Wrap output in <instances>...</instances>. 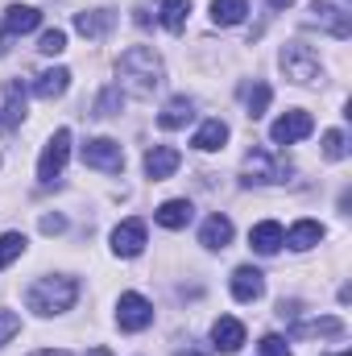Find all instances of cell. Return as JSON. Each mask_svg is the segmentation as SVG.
Wrapping results in <instances>:
<instances>
[{"instance_id":"6da1fadb","label":"cell","mask_w":352,"mask_h":356,"mask_svg":"<svg viewBox=\"0 0 352 356\" xmlns=\"http://www.w3.org/2000/svg\"><path fill=\"white\" fill-rule=\"evenodd\" d=\"M116 71H120V83L133 91V95H150V91L162 83V58H158L150 46L125 50L120 63H116Z\"/></svg>"},{"instance_id":"7a4b0ae2","label":"cell","mask_w":352,"mask_h":356,"mask_svg":"<svg viewBox=\"0 0 352 356\" xmlns=\"http://www.w3.org/2000/svg\"><path fill=\"white\" fill-rule=\"evenodd\" d=\"M75 298H79L75 277H38L25 290V307L38 311V315H63V311L75 307Z\"/></svg>"},{"instance_id":"3957f363","label":"cell","mask_w":352,"mask_h":356,"mask_svg":"<svg viewBox=\"0 0 352 356\" xmlns=\"http://www.w3.org/2000/svg\"><path fill=\"white\" fill-rule=\"evenodd\" d=\"M294 175L290 170V162H282L278 154H269V149H253L249 158H245V166H241V178L253 186H265V182H286V178Z\"/></svg>"},{"instance_id":"277c9868","label":"cell","mask_w":352,"mask_h":356,"mask_svg":"<svg viewBox=\"0 0 352 356\" xmlns=\"http://www.w3.org/2000/svg\"><path fill=\"white\" fill-rule=\"evenodd\" d=\"M282 71H286V79H294V83H315L323 71H319V54L311 50V46H303V42H290V46H282Z\"/></svg>"},{"instance_id":"5b68a950","label":"cell","mask_w":352,"mask_h":356,"mask_svg":"<svg viewBox=\"0 0 352 356\" xmlns=\"http://www.w3.org/2000/svg\"><path fill=\"white\" fill-rule=\"evenodd\" d=\"M67 158H71V129H58L50 141H46V149H42V162H38V178L50 186V182H58L63 178V166H67Z\"/></svg>"},{"instance_id":"8992f818","label":"cell","mask_w":352,"mask_h":356,"mask_svg":"<svg viewBox=\"0 0 352 356\" xmlns=\"http://www.w3.org/2000/svg\"><path fill=\"white\" fill-rule=\"evenodd\" d=\"M83 162H88L91 170L120 175V170H125V149H120V141H112V137H95V141L83 145Z\"/></svg>"},{"instance_id":"52a82bcc","label":"cell","mask_w":352,"mask_h":356,"mask_svg":"<svg viewBox=\"0 0 352 356\" xmlns=\"http://www.w3.org/2000/svg\"><path fill=\"white\" fill-rule=\"evenodd\" d=\"M307 25H319V29H328V33L340 38V42L352 33L349 13H344L336 0H311V17H307Z\"/></svg>"},{"instance_id":"ba28073f","label":"cell","mask_w":352,"mask_h":356,"mask_svg":"<svg viewBox=\"0 0 352 356\" xmlns=\"http://www.w3.org/2000/svg\"><path fill=\"white\" fill-rule=\"evenodd\" d=\"M116 323H120V332H141V327H150L154 323V307H150V298H141V294H120V302H116Z\"/></svg>"},{"instance_id":"9c48e42d","label":"cell","mask_w":352,"mask_h":356,"mask_svg":"<svg viewBox=\"0 0 352 356\" xmlns=\"http://www.w3.org/2000/svg\"><path fill=\"white\" fill-rule=\"evenodd\" d=\"M311 133H315L311 112H286V116L273 120L269 141H273V145H294V141H303V137H311Z\"/></svg>"},{"instance_id":"30bf717a","label":"cell","mask_w":352,"mask_h":356,"mask_svg":"<svg viewBox=\"0 0 352 356\" xmlns=\"http://www.w3.org/2000/svg\"><path fill=\"white\" fill-rule=\"evenodd\" d=\"M112 249H116V257H137V253L145 249V224H141V220L116 224V228H112Z\"/></svg>"},{"instance_id":"8fae6325","label":"cell","mask_w":352,"mask_h":356,"mask_svg":"<svg viewBox=\"0 0 352 356\" xmlns=\"http://www.w3.org/2000/svg\"><path fill=\"white\" fill-rule=\"evenodd\" d=\"M265 294V273L253 266H241L237 273H232V298L237 302H257Z\"/></svg>"},{"instance_id":"7c38bea8","label":"cell","mask_w":352,"mask_h":356,"mask_svg":"<svg viewBox=\"0 0 352 356\" xmlns=\"http://www.w3.org/2000/svg\"><path fill=\"white\" fill-rule=\"evenodd\" d=\"M178 166H182V154H178L175 145H154V149L145 154V175L154 178V182L170 178Z\"/></svg>"},{"instance_id":"4fadbf2b","label":"cell","mask_w":352,"mask_h":356,"mask_svg":"<svg viewBox=\"0 0 352 356\" xmlns=\"http://www.w3.org/2000/svg\"><path fill=\"white\" fill-rule=\"evenodd\" d=\"M25 120V88L21 79H8L4 83V108H0V129H17Z\"/></svg>"},{"instance_id":"5bb4252c","label":"cell","mask_w":352,"mask_h":356,"mask_svg":"<svg viewBox=\"0 0 352 356\" xmlns=\"http://www.w3.org/2000/svg\"><path fill=\"white\" fill-rule=\"evenodd\" d=\"M211 340H216L220 353H241V348H245V323L232 319V315H224V319H216Z\"/></svg>"},{"instance_id":"9a60e30c","label":"cell","mask_w":352,"mask_h":356,"mask_svg":"<svg viewBox=\"0 0 352 356\" xmlns=\"http://www.w3.org/2000/svg\"><path fill=\"white\" fill-rule=\"evenodd\" d=\"M199 245L203 249H228L232 245V220L228 216H207L199 228Z\"/></svg>"},{"instance_id":"2e32d148","label":"cell","mask_w":352,"mask_h":356,"mask_svg":"<svg viewBox=\"0 0 352 356\" xmlns=\"http://www.w3.org/2000/svg\"><path fill=\"white\" fill-rule=\"evenodd\" d=\"M282 241H286V232H282V224H278V220H262V224L249 232V245H253L262 257H273V253L282 249Z\"/></svg>"},{"instance_id":"e0dca14e","label":"cell","mask_w":352,"mask_h":356,"mask_svg":"<svg viewBox=\"0 0 352 356\" xmlns=\"http://www.w3.org/2000/svg\"><path fill=\"white\" fill-rule=\"evenodd\" d=\"M38 21H42V13L33 8V4H13L8 13H4V33L8 38H21V33H29V29H38Z\"/></svg>"},{"instance_id":"ac0fdd59","label":"cell","mask_w":352,"mask_h":356,"mask_svg":"<svg viewBox=\"0 0 352 356\" xmlns=\"http://www.w3.org/2000/svg\"><path fill=\"white\" fill-rule=\"evenodd\" d=\"M191 216H195V207H191V199H166L158 211H154V220L162 224V228H170V232H178V228H186L191 224Z\"/></svg>"},{"instance_id":"d6986e66","label":"cell","mask_w":352,"mask_h":356,"mask_svg":"<svg viewBox=\"0 0 352 356\" xmlns=\"http://www.w3.org/2000/svg\"><path fill=\"white\" fill-rule=\"evenodd\" d=\"M224 141H228V124H224V120H203L191 145H195L199 154H216V149H224Z\"/></svg>"},{"instance_id":"ffe728a7","label":"cell","mask_w":352,"mask_h":356,"mask_svg":"<svg viewBox=\"0 0 352 356\" xmlns=\"http://www.w3.org/2000/svg\"><path fill=\"white\" fill-rule=\"evenodd\" d=\"M319 241H323V228H319L315 220H298V224L286 232V241H282V245H290L294 253H307V249H315Z\"/></svg>"},{"instance_id":"44dd1931","label":"cell","mask_w":352,"mask_h":356,"mask_svg":"<svg viewBox=\"0 0 352 356\" xmlns=\"http://www.w3.org/2000/svg\"><path fill=\"white\" fill-rule=\"evenodd\" d=\"M116 25V13H108V8H91V13H75V29L83 33V38H104L108 29Z\"/></svg>"},{"instance_id":"7402d4cb","label":"cell","mask_w":352,"mask_h":356,"mask_svg":"<svg viewBox=\"0 0 352 356\" xmlns=\"http://www.w3.org/2000/svg\"><path fill=\"white\" fill-rule=\"evenodd\" d=\"M67 88H71V71H67V67L42 71V75H38V83H33V91H38V99H58V95H63Z\"/></svg>"},{"instance_id":"603a6c76","label":"cell","mask_w":352,"mask_h":356,"mask_svg":"<svg viewBox=\"0 0 352 356\" xmlns=\"http://www.w3.org/2000/svg\"><path fill=\"white\" fill-rule=\"evenodd\" d=\"M340 332H344V323H340L336 315L307 319V323H294V327H290V336H294V340H307V336H340Z\"/></svg>"},{"instance_id":"cb8c5ba5","label":"cell","mask_w":352,"mask_h":356,"mask_svg":"<svg viewBox=\"0 0 352 356\" xmlns=\"http://www.w3.org/2000/svg\"><path fill=\"white\" fill-rule=\"evenodd\" d=\"M191 116H195V104H191L186 95H175V99H170V104L162 108L158 124H162V129H182V124H186Z\"/></svg>"},{"instance_id":"d4e9b609","label":"cell","mask_w":352,"mask_h":356,"mask_svg":"<svg viewBox=\"0 0 352 356\" xmlns=\"http://www.w3.org/2000/svg\"><path fill=\"white\" fill-rule=\"evenodd\" d=\"M249 13V0H211V21L216 25H241Z\"/></svg>"},{"instance_id":"484cf974","label":"cell","mask_w":352,"mask_h":356,"mask_svg":"<svg viewBox=\"0 0 352 356\" xmlns=\"http://www.w3.org/2000/svg\"><path fill=\"white\" fill-rule=\"evenodd\" d=\"M186 17H191V0H166V4H162V25H166L170 33H182Z\"/></svg>"},{"instance_id":"4316f807","label":"cell","mask_w":352,"mask_h":356,"mask_svg":"<svg viewBox=\"0 0 352 356\" xmlns=\"http://www.w3.org/2000/svg\"><path fill=\"white\" fill-rule=\"evenodd\" d=\"M120 108H125V91H120V88H104V95L95 99V112H91V116H99V120H104V116H116Z\"/></svg>"},{"instance_id":"83f0119b","label":"cell","mask_w":352,"mask_h":356,"mask_svg":"<svg viewBox=\"0 0 352 356\" xmlns=\"http://www.w3.org/2000/svg\"><path fill=\"white\" fill-rule=\"evenodd\" d=\"M21 253H25V236H21V232H4V236H0V269L13 266Z\"/></svg>"},{"instance_id":"f1b7e54d","label":"cell","mask_w":352,"mask_h":356,"mask_svg":"<svg viewBox=\"0 0 352 356\" xmlns=\"http://www.w3.org/2000/svg\"><path fill=\"white\" fill-rule=\"evenodd\" d=\"M349 154V137L340 133V129H332V133H323V158H332V162H340Z\"/></svg>"},{"instance_id":"f546056e","label":"cell","mask_w":352,"mask_h":356,"mask_svg":"<svg viewBox=\"0 0 352 356\" xmlns=\"http://www.w3.org/2000/svg\"><path fill=\"white\" fill-rule=\"evenodd\" d=\"M269 99H273V91H269V83H253V91H249V116H253V120H257V116H265Z\"/></svg>"},{"instance_id":"4dcf8cb0","label":"cell","mask_w":352,"mask_h":356,"mask_svg":"<svg viewBox=\"0 0 352 356\" xmlns=\"http://www.w3.org/2000/svg\"><path fill=\"white\" fill-rule=\"evenodd\" d=\"M38 50H42V54H50V58H54V54H63V50H67V33H63V29H46Z\"/></svg>"},{"instance_id":"1f68e13d","label":"cell","mask_w":352,"mask_h":356,"mask_svg":"<svg viewBox=\"0 0 352 356\" xmlns=\"http://www.w3.org/2000/svg\"><path fill=\"white\" fill-rule=\"evenodd\" d=\"M17 332H21V319H17L13 311H0V344H8Z\"/></svg>"},{"instance_id":"d6a6232c","label":"cell","mask_w":352,"mask_h":356,"mask_svg":"<svg viewBox=\"0 0 352 356\" xmlns=\"http://www.w3.org/2000/svg\"><path fill=\"white\" fill-rule=\"evenodd\" d=\"M262 356H290V348H286V340L282 336H262Z\"/></svg>"},{"instance_id":"836d02e7","label":"cell","mask_w":352,"mask_h":356,"mask_svg":"<svg viewBox=\"0 0 352 356\" xmlns=\"http://www.w3.org/2000/svg\"><path fill=\"white\" fill-rule=\"evenodd\" d=\"M63 228H67L63 216H42V232H46V236H54V232H63Z\"/></svg>"},{"instance_id":"e575fe53","label":"cell","mask_w":352,"mask_h":356,"mask_svg":"<svg viewBox=\"0 0 352 356\" xmlns=\"http://www.w3.org/2000/svg\"><path fill=\"white\" fill-rule=\"evenodd\" d=\"M178 356H211V353H203V348H191V344H186V348H178Z\"/></svg>"},{"instance_id":"d590c367","label":"cell","mask_w":352,"mask_h":356,"mask_svg":"<svg viewBox=\"0 0 352 356\" xmlns=\"http://www.w3.org/2000/svg\"><path fill=\"white\" fill-rule=\"evenodd\" d=\"M265 4H269V8H290L294 0H265Z\"/></svg>"},{"instance_id":"8d00e7d4","label":"cell","mask_w":352,"mask_h":356,"mask_svg":"<svg viewBox=\"0 0 352 356\" xmlns=\"http://www.w3.org/2000/svg\"><path fill=\"white\" fill-rule=\"evenodd\" d=\"M83 356H112V348H104V344H99V348H91V353H83Z\"/></svg>"},{"instance_id":"74e56055","label":"cell","mask_w":352,"mask_h":356,"mask_svg":"<svg viewBox=\"0 0 352 356\" xmlns=\"http://www.w3.org/2000/svg\"><path fill=\"white\" fill-rule=\"evenodd\" d=\"M4 42H8V33H4V25H0V54H4Z\"/></svg>"},{"instance_id":"f35d334b","label":"cell","mask_w":352,"mask_h":356,"mask_svg":"<svg viewBox=\"0 0 352 356\" xmlns=\"http://www.w3.org/2000/svg\"><path fill=\"white\" fill-rule=\"evenodd\" d=\"M33 356H71V353H33Z\"/></svg>"},{"instance_id":"ab89813d","label":"cell","mask_w":352,"mask_h":356,"mask_svg":"<svg viewBox=\"0 0 352 356\" xmlns=\"http://www.w3.org/2000/svg\"><path fill=\"white\" fill-rule=\"evenodd\" d=\"M340 356H352V353H340Z\"/></svg>"}]
</instances>
